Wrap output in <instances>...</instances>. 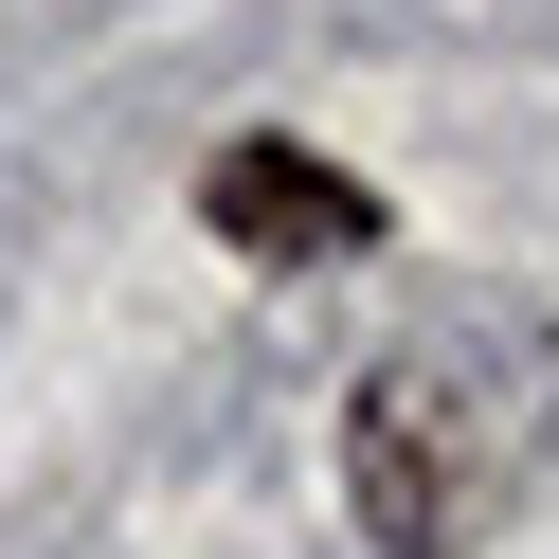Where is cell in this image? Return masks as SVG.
Masks as SVG:
<instances>
[{
  "label": "cell",
  "mask_w": 559,
  "mask_h": 559,
  "mask_svg": "<svg viewBox=\"0 0 559 559\" xmlns=\"http://www.w3.org/2000/svg\"><path fill=\"white\" fill-rule=\"evenodd\" d=\"M199 217H217L235 253H361V235H379V199L343 181V163H307V145H271V127H253V145H217V163H199Z\"/></svg>",
  "instance_id": "obj_2"
},
{
  "label": "cell",
  "mask_w": 559,
  "mask_h": 559,
  "mask_svg": "<svg viewBox=\"0 0 559 559\" xmlns=\"http://www.w3.org/2000/svg\"><path fill=\"white\" fill-rule=\"evenodd\" d=\"M542 415H559L542 343H397L361 379V415H343V487H361V523L397 559H451L542 469Z\"/></svg>",
  "instance_id": "obj_1"
}]
</instances>
